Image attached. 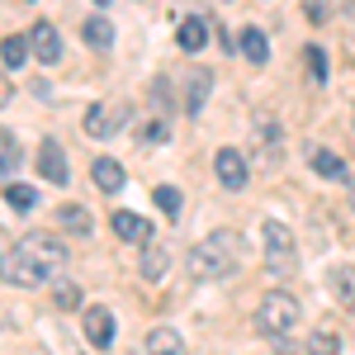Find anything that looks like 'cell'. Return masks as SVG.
Listing matches in <instances>:
<instances>
[{"mask_svg":"<svg viewBox=\"0 0 355 355\" xmlns=\"http://www.w3.org/2000/svg\"><path fill=\"white\" fill-rule=\"evenodd\" d=\"M67 266V246L43 237V232H28L24 242L5 246L0 251V279L15 284V289H38L43 279H53Z\"/></svg>","mask_w":355,"mask_h":355,"instance_id":"6da1fadb","label":"cell"},{"mask_svg":"<svg viewBox=\"0 0 355 355\" xmlns=\"http://www.w3.org/2000/svg\"><path fill=\"white\" fill-rule=\"evenodd\" d=\"M237 232H214V237H204V242L190 251V279H223V275L237 270Z\"/></svg>","mask_w":355,"mask_h":355,"instance_id":"7a4b0ae2","label":"cell"},{"mask_svg":"<svg viewBox=\"0 0 355 355\" xmlns=\"http://www.w3.org/2000/svg\"><path fill=\"white\" fill-rule=\"evenodd\" d=\"M294 327H299V299L284 294V289L266 294L261 308H256V331L261 336H289Z\"/></svg>","mask_w":355,"mask_h":355,"instance_id":"3957f363","label":"cell"},{"mask_svg":"<svg viewBox=\"0 0 355 355\" xmlns=\"http://www.w3.org/2000/svg\"><path fill=\"white\" fill-rule=\"evenodd\" d=\"M123 105H110V100H100V105H90L85 110V133L90 137H114L119 133V123H123Z\"/></svg>","mask_w":355,"mask_h":355,"instance_id":"277c9868","label":"cell"},{"mask_svg":"<svg viewBox=\"0 0 355 355\" xmlns=\"http://www.w3.org/2000/svg\"><path fill=\"white\" fill-rule=\"evenodd\" d=\"M38 175H43V180H48V185H67V180H71V171H67V157H62V147H57L53 137H43V142H38Z\"/></svg>","mask_w":355,"mask_h":355,"instance_id":"5b68a950","label":"cell"},{"mask_svg":"<svg viewBox=\"0 0 355 355\" xmlns=\"http://www.w3.org/2000/svg\"><path fill=\"white\" fill-rule=\"evenodd\" d=\"M261 237H266L261 246H266V261H270V266H289V261H294V232H289L284 223H266Z\"/></svg>","mask_w":355,"mask_h":355,"instance_id":"8992f818","label":"cell"},{"mask_svg":"<svg viewBox=\"0 0 355 355\" xmlns=\"http://www.w3.org/2000/svg\"><path fill=\"white\" fill-rule=\"evenodd\" d=\"M214 171H218V180L227 190H242L246 185V157L237 147H218V152H214Z\"/></svg>","mask_w":355,"mask_h":355,"instance_id":"52a82bcc","label":"cell"},{"mask_svg":"<svg viewBox=\"0 0 355 355\" xmlns=\"http://www.w3.org/2000/svg\"><path fill=\"white\" fill-rule=\"evenodd\" d=\"M28 43H33V57H38L43 67L62 62V38H57V28L48 24V19H38V24L28 28Z\"/></svg>","mask_w":355,"mask_h":355,"instance_id":"ba28073f","label":"cell"},{"mask_svg":"<svg viewBox=\"0 0 355 355\" xmlns=\"http://www.w3.org/2000/svg\"><path fill=\"white\" fill-rule=\"evenodd\" d=\"M110 227H114V237H123V242H137V246L157 237V232H152V223H147V218H137V214H128V209H114Z\"/></svg>","mask_w":355,"mask_h":355,"instance_id":"9c48e42d","label":"cell"},{"mask_svg":"<svg viewBox=\"0 0 355 355\" xmlns=\"http://www.w3.org/2000/svg\"><path fill=\"white\" fill-rule=\"evenodd\" d=\"M85 341H90L95 351H105L114 341V313L110 308H85Z\"/></svg>","mask_w":355,"mask_h":355,"instance_id":"30bf717a","label":"cell"},{"mask_svg":"<svg viewBox=\"0 0 355 355\" xmlns=\"http://www.w3.org/2000/svg\"><path fill=\"white\" fill-rule=\"evenodd\" d=\"M90 175H95V185H100L105 194H119V190H123V180H128L123 166L114 162V157H95V162H90Z\"/></svg>","mask_w":355,"mask_h":355,"instance_id":"8fae6325","label":"cell"},{"mask_svg":"<svg viewBox=\"0 0 355 355\" xmlns=\"http://www.w3.org/2000/svg\"><path fill=\"white\" fill-rule=\"evenodd\" d=\"M175 43H180L185 53H199V48L209 43V19H204V15H190V19H180V28H175Z\"/></svg>","mask_w":355,"mask_h":355,"instance_id":"7c38bea8","label":"cell"},{"mask_svg":"<svg viewBox=\"0 0 355 355\" xmlns=\"http://www.w3.org/2000/svg\"><path fill=\"white\" fill-rule=\"evenodd\" d=\"M308 166H313L318 175H327V180H346V162H341L336 152H327V147H313V152H308Z\"/></svg>","mask_w":355,"mask_h":355,"instance_id":"4fadbf2b","label":"cell"},{"mask_svg":"<svg viewBox=\"0 0 355 355\" xmlns=\"http://www.w3.org/2000/svg\"><path fill=\"white\" fill-rule=\"evenodd\" d=\"M28 53H33V43L19 38V33H5V38H0V62H5V71H10V67H24Z\"/></svg>","mask_w":355,"mask_h":355,"instance_id":"5bb4252c","label":"cell"},{"mask_svg":"<svg viewBox=\"0 0 355 355\" xmlns=\"http://www.w3.org/2000/svg\"><path fill=\"white\" fill-rule=\"evenodd\" d=\"M237 48H242V57L246 62H270V43H266V33L261 28H242V38H237Z\"/></svg>","mask_w":355,"mask_h":355,"instance_id":"9a60e30c","label":"cell"},{"mask_svg":"<svg viewBox=\"0 0 355 355\" xmlns=\"http://www.w3.org/2000/svg\"><path fill=\"white\" fill-rule=\"evenodd\" d=\"M81 38L90 43V48H100V53H105V48L114 43V24L105 19V15H90V19L81 24Z\"/></svg>","mask_w":355,"mask_h":355,"instance_id":"2e32d148","label":"cell"},{"mask_svg":"<svg viewBox=\"0 0 355 355\" xmlns=\"http://www.w3.org/2000/svg\"><path fill=\"white\" fill-rule=\"evenodd\" d=\"M57 227H67V232H76V237H90L95 218H90L85 209H76V204H62V209H57Z\"/></svg>","mask_w":355,"mask_h":355,"instance_id":"e0dca14e","label":"cell"},{"mask_svg":"<svg viewBox=\"0 0 355 355\" xmlns=\"http://www.w3.org/2000/svg\"><path fill=\"white\" fill-rule=\"evenodd\" d=\"M166 266H171V256H166V246H157V242H142V279H162L166 275Z\"/></svg>","mask_w":355,"mask_h":355,"instance_id":"ac0fdd59","label":"cell"},{"mask_svg":"<svg viewBox=\"0 0 355 355\" xmlns=\"http://www.w3.org/2000/svg\"><path fill=\"white\" fill-rule=\"evenodd\" d=\"M147 351L180 355V351H185V336H180L175 327H152V331H147Z\"/></svg>","mask_w":355,"mask_h":355,"instance_id":"d6986e66","label":"cell"},{"mask_svg":"<svg viewBox=\"0 0 355 355\" xmlns=\"http://www.w3.org/2000/svg\"><path fill=\"white\" fill-rule=\"evenodd\" d=\"M331 294H336V303L355 308V266H336L331 270Z\"/></svg>","mask_w":355,"mask_h":355,"instance_id":"ffe728a7","label":"cell"},{"mask_svg":"<svg viewBox=\"0 0 355 355\" xmlns=\"http://www.w3.org/2000/svg\"><path fill=\"white\" fill-rule=\"evenodd\" d=\"M209 85H214V76H209V71L199 67V71L190 76V90H185V110H190V114L204 110V100H209Z\"/></svg>","mask_w":355,"mask_h":355,"instance_id":"44dd1931","label":"cell"},{"mask_svg":"<svg viewBox=\"0 0 355 355\" xmlns=\"http://www.w3.org/2000/svg\"><path fill=\"white\" fill-rule=\"evenodd\" d=\"M33 199H38V194H33V185H5V204H10V209H19V214H28V209H33Z\"/></svg>","mask_w":355,"mask_h":355,"instance_id":"7402d4cb","label":"cell"},{"mask_svg":"<svg viewBox=\"0 0 355 355\" xmlns=\"http://www.w3.org/2000/svg\"><path fill=\"white\" fill-rule=\"evenodd\" d=\"M152 199H157V209H162L166 218H175V214H180V190H175V185H157Z\"/></svg>","mask_w":355,"mask_h":355,"instance_id":"603a6c76","label":"cell"},{"mask_svg":"<svg viewBox=\"0 0 355 355\" xmlns=\"http://www.w3.org/2000/svg\"><path fill=\"white\" fill-rule=\"evenodd\" d=\"M15 166H19V142H15V137L0 128V175H10Z\"/></svg>","mask_w":355,"mask_h":355,"instance_id":"cb8c5ba5","label":"cell"},{"mask_svg":"<svg viewBox=\"0 0 355 355\" xmlns=\"http://www.w3.org/2000/svg\"><path fill=\"white\" fill-rule=\"evenodd\" d=\"M308 71H313V81H318V85L327 81V53H322L318 43H308Z\"/></svg>","mask_w":355,"mask_h":355,"instance_id":"d4e9b609","label":"cell"},{"mask_svg":"<svg viewBox=\"0 0 355 355\" xmlns=\"http://www.w3.org/2000/svg\"><path fill=\"white\" fill-rule=\"evenodd\" d=\"M303 15H308L313 24H322V19H327V0H303Z\"/></svg>","mask_w":355,"mask_h":355,"instance_id":"484cf974","label":"cell"},{"mask_svg":"<svg viewBox=\"0 0 355 355\" xmlns=\"http://www.w3.org/2000/svg\"><path fill=\"white\" fill-rule=\"evenodd\" d=\"M57 303H62V308H76V303H81V294H76L71 284H57Z\"/></svg>","mask_w":355,"mask_h":355,"instance_id":"4316f807","label":"cell"},{"mask_svg":"<svg viewBox=\"0 0 355 355\" xmlns=\"http://www.w3.org/2000/svg\"><path fill=\"white\" fill-rule=\"evenodd\" d=\"M171 128H166V119H152V128H147V142H166Z\"/></svg>","mask_w":355,"mask_h":355,"instance_id":"83f0119b","label":"cell"},{"mask_svg":"<svg viewBox=\"0 0 355 355\" xmlns=\"http://www.w3.org/2000/svg\"><path fill=\"white\" fill-rule=\"evenodd\" d=\"M313 346H318V351H336V336H331V331H318Z\"/></svg>","mask_w":355,"mask_h":355,"instance_id":"f1b7e54d","label":"cell"},{"mask_svg":"<svg viewBox=\"0 0 355 355\" xmlns=\"http://www.w3.org/2000/svg\"><path fill=\"white\" fill-rule=\"evenodd\" d=\"M10 95H15V85L5 81V71H0V105H10Z\"/></svg>","mask_w":355,"mask_h":355,"instance_id":"f546056e","label":"cell"},{"mask_svg":"<svg viewBox=\"0 0 355 355\" xmlns=\"http://www.w3.org/2000/svg\"><path fill=\"white\" fill-rule=\"evenodd\" d=\"M95 5H110V0H95Z\"/></svg>","mask_w":355,"mask_h":355,"instance_id":"4dcf8cb0","label":"cell"}]
</instances>
